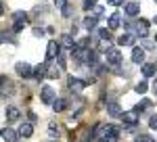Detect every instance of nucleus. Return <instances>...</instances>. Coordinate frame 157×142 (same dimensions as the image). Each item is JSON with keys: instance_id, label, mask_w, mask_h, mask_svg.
<instances>
[{"instance_id": "f257e3e1", "label": "nucleus", "mask_w": 157, "mask_h": 142, "mask_svg": "<svg viewBox=\"0 0 157 142\" xmlns=\"http://www.w3.org/2000/svg\"><path fill=\"white\" fill-rule=\"evenodd\" d=\"M27 13L23 11H17L13 13V32H21V29H25L27 27Z\"/></svg>"}, {"instance_id": "f03ea898", "label": "nucleus", "mask_w": 157, "mask_h": 142, "mask_svg": "<svg viewBox=\"0 0 157 142\" xmlns=\"http://www.w3.org/2000/svg\"><path fill=\"white\" fill-rule=\"evenodd\" d=\"M121 121H124V125H128V128H134L138 121H140V115H138V111H124L121 113Z\"/></svg>"}, {"instance_id": "7ed1b4c3", "label": "nucleus", "mask_w": 157, "mask_h": 142, "mask_svg": "<svg viewBox=\"0 0 157 142\" xmlns=\"http://www.w3.org/2000/svg\"><path fill=\"white\" fill-rule=\"evenodd\" d=\"M61 52V44L57 40H50L48 46H46V63H52V59H57Z\"/></svg>"}, {"instance_id": "20e7f679", "label": "nucleus", "mask_w": 157, "mask_h": 142, "mask_svg": "<svg viewBox=\"0 0 157 142\" xmlns=\"http://www.w3.org/2000/svg\"><path fill=\"white\" fill-rule=\"evenodd\" d=\"M15 71H17V75L23 77V80L34 77V67H32L29 63H17V65H15Z\"/></svg>"}, {"instance_id": "39448f33", "label": "nucleus", "mask_w": 157, "mask_h": 142, "mask_svg": "<svg viewBox=\"0 0 157 142\" xmlns=\"http://www.w3.org/2000/svg\"><path fill=\"white\" fill-rule=\"evenodd\" d=\"M55 98H57V92H55L50 86H44V88H42V92H40V100H42L44 105H52V103H55Z\"/></svg>"}, {"instance_id": "423d86ee", "label": "nucleus", "mask_w": 157, "mask_h": 142, "mask_svg": "<svg viewBox=\"0 0 157 142\" xmlns=\"http://www.w3.org/2000/svg\"><path fill=\"white\" fill-rule=\"evenodd\" d=\"M105 54H107V65L117 67V65L121 63V54H120V50H117V48H109Z\"/></svg>"}, {"instance_id": "0eeeda50", "label": "nucleus", "mask_w": 157, "mask_h": 142, "mask_svg": "<svg viewBox=\"0 0 157 142\" xmlns=\"http://www.w3.org/2000/svg\"><path fill=\"white\" fill-rule=\"evenodd\" d=\"M88 54H90V48H80V46L71 52V57L78 63H88Z\"/></svg>"}, {"instance_id": "6e6552de", "label": "nucleus", "mask_w": 157, "mask_h": 142, "mask_svg": "<svg viewBox=\"0 0 157 142\" xmlns=\"http://www.w3.org/2000/svg\"><path fill=\"white\" fill-rule=\"evenodd\" d=\"M67 84H69V90H71V92H82V90L86 88V82L80 80V77H75V75H71Z\"/></svg>"}, {"instance_id": "1a4fd4ad", "label": "nucleus", "mask_w": 157, "mask_h": 142, "mask_svg": "<svg viewBox=\"0 0 157 142\" xmlns=\"http://www.w3.org/2000/svg\"><path fill=\"white\" fill-rule=\"evenodd\" d=\"M61 48H67V50H69V52H73V50H75V48H78V44H75V40H73L71 36L69 34H65L63 36V38H61Z\"/></svg>"}, {"instance_id": "9d476101", "label": "nucleus", "mask_w": 157, "mask_h": 142, "mask_svg": "<svg viewBox=\"0 0 157 142\" xmlns=\"http://www.w3.org/2000/svg\"><path fill=\"white\" fill-rule=\"evenodd\" d=\"M132 63H136V65L145 63V50L140 46H132Z\"/></svg>"}, {"instance_id": "9b49d317", "label": "nucleus", "mask_w": 157, "mask_h": 142, "mask_svg": "<svg viewBox=\"0 0 157 142\" xmlns=\"http://www.w3.org/2000/svg\"><path fill=\"white\" fill-rule=\"evenodd\" d=\"M46 71H48V63H40V65L34 67V77H36L38 82L44 80V77H46Z\"/></svg>"}, {"instance_id": "f8f14e48", "label": "nucleus", "mask_w": 157, "mask_h": 142, "mask_svg": "<svg viewBox=\"0 0 157 142\" xmlns=\"http://www.w3.org/2000/svg\"><path fill=\"white\" fill-rule=\"evenodd\" d=\"M134 42H136V36L134 34H121L117 38V44L120 46H134Z\"/></svg>"}, {"instance_id": "ddd939ff", "label": "nucleus", "mask_w": 157, "mask_h": 142, "mask_svg": "<svg viewBox=\"0 0 157 142\" xmlns=\"http://www.w3.org/2000/svg\"><path fill=\"white\" fill-rule=\"evenodd\" d=\"M134 25H136V34L140 36V38H145V36L149 34V21H147V19H138Z\"/></svg>"}, {"instance_id": "4468645a", "label": "nucleus", "mask_w": 157, "mask_h": 142, "mask_svg": "<svg viewBox=\"0 0 157 142\" xmlns=\"http://www.w3.org/2000/svg\"><path fill=\"white\" fill-rule=\"evenodd\" d=\"M4 117L9 119V121H17V119L21 117V109H17V106H6Z\"/></svg>"}, {"instance_id": "2eb2a0df", "label": "nucleus", "mask_w": 157, "mask_h": 142, "mask_svg": "<svg viewBox=\"0 0 157 142\" xmlns=\"http://www.w3.org/2000/svg\"><path fill=\"white\" fill-rule=\"evenodd\" d=\"M124 11H126V15H130V17H136L138 11H140V4H138V2H126Z\"/></svg>"}, {"instance_id": "dca6fc26", "label": "nucleus", "mask_w": 157, "mask_h": 142, "mask_svg": "<svg viewBox=\"0 0 157 142\" xmlns=\"http://www.w3.org/2000/svg\"><path fill=\"white\" fill-rule=\"evenodd\" d=\"M0 136H2V140H6V142H17V132H13L11 128H4V130L0 132Z\"/></svg>"}, {"instance_id": "f3484780", "label": "nucleus", "mask_w": 157, "mask_h": 142, "mask_svg": "<svg viewBox=\"0 0 157 142\" xmlns=\"http://www.w3.org/2000/svg\"><path fill=\"white\" fill-rule=\"evenodd\" d=\"M107 113L111 115V117H121L124 111H121V106L117 105V103H109L107 105Z\"/></svg>"}, {"instance_id": "a211bd4d", "label": "nucleus", "mask_w": 157, "mask_h": 142, "mask_svg": "<svg viewBox=\"0 0 157 142\" xmlns=\"http://www.w3.org/2000/svg\"><path fill=\"white\" fill-rule=\"evenodd\" d=\"M157 71V65H153V63H143V75L145 77H153Z\"/></svg>"}, {"instance_id": "6ab92c4d", "label": "nucleus", "mask_w": 157, "mask_h": 142, "mask_svg": "<svg viewBox=\"0 0 157 142\" xmlns=\"http://www.w3.org/2000/svg\"><path fill=\"white\" fill-rule=\"evenodd\" d=\"M107 23H109V29H117V27L121 25V17H120V13H113V15L109 17Z\"/></svg>"}, {"instance_id": "aec40b11", "label": "nucleus", "mask_w": 157, "mask_h": 142, "mask_svg": "<svg viewBox=\"0 0 157 142\" xmlns=\"http://www.w3.org/2000/svg\"><path fill=\"white\" fill-rule=\"evenodd\" d=\"M65 109H67V100H65V98H55L52 111H55V113H61V111H65Z\"/></svg>"}, {"instance_id": "412c9836", "label": "nucleus", "mask_w": 157, "mask_h": 142, "mask_svg": "<svg viewBox=\"0 0 157 142\" xmlns=\"http://www.w3.org/2000/svg\"><path fill=\"white\" fill-rule=\"evenodd\" d=\"M34 134V125L32 123H23L21 128H19V136H23V138H29Z\"/></svg>"}, {"instance_id": "4be33fe9", "label": "nucleus", "mask_w": 157, "mask_h": 142, "mask_svg": "<svg viewBox=\"0 0 157 142\" xmlns=\"http://www.w3.org/2000/svg\"><path fill=\"white\" fill-rule=\"evenodd\" d=\"M97 23H98V21H97V17L92 15V17H86V19H84V23H82V25H84V27L88 29V32H92V29H97Z\"/></svg>"}, {"instance_id": "5701e85b", "label": "nucleus", "mask_w": 157, "mask_h": 142, "mask_svg": "<svg viewBox=\"0 0 157 142\" xmlns=\"http://www.w3.org/2000/svg\"><path fill=\"white\" fill-rule=\"evenodd\" d=\"M46 77H50V80H57V77H61V69H57L55 65H50V63H48V71H46Z\"/></svg>"}, {"instance_id": "b1692460", "label": "nucleus", "mask_w": 157, "mask_h": 142, "mask_svg": "<svg viewBox=\"0 0 157 142\" xmlns=\"http://www.w3.org/2000/svg\"><path fill=\"white\" fill-rule=\"evenodd\" d=\"M98 36H101V42H111V29H107V27L98 29Z\"/></svg>"}, {"instance_id": "393cba45", "label": "nucleus", "mask_w": 157, "mask_h": 142, "mask_svg": "<svg viewBox=\"0 0 157 142\" xmlns=\"http://www.w3.org/2000/svg\"><path fill=\"white\" fill-rule=\"evenodd\" d=\"M59 134H61L59 125H57V123H48V136H52V138H57Z\"/></svg>"}, {"instance_id": "a878e982", "label": "nucleus", "mask_w": 157, "mask_h": 142, "mask_svg": "<svg viewBox=\"0 0 157 142\" xmlns=\"http://www.w3.org/2000/svg\"><path fill=\"white\" fill-rule=\"evenodd\" d=\"M90 42H92V40H90V36H84V38L80 40V44H78V46H80V48H90Z\"/></svg>"}, {"instance_id": "bb28decb", "label": "nucleus", "mask_w": 157, "mask_h": 142, "mask_svg": "<svg viewBox=\"0 0 157 142\" xmlns=\"http://www.w3.org/2000/svg\"><path fill=\"white\" fill-rule=\"evenodd\" d=\"M147 88H149V86H147V82H138V84H136V92H138V94H145Z\"/></svg>"}, {"instance_id": "cd10ccee", "label": "nucleus", "mask_w": 157, "mask_h": 142, "mask_svg": "<svg viewBox=\"0 0 157 142\" xmlns=\"http://www.w3.org/2000/svg\"><path fill=\"white\" fill-rule=\"evenodd\" d=\"M97 2L98 0H84V9L86 11H92V9L97 6Z\"/></svg>"}, {"instance_id": "c85d7f7f", "label": "nucleus", "mask_w": 157, "mask_h": 142, "mask_svg": "<svg viewBox=\"0 0 157 142\" xmlns=\"http://www.w3.org/2000/svg\"><path fill=\"white\" fill-rule=\"evenodd\" d=\"M136 142H153V138L149 134H140V136H136Z\"/></svg>"}, {"instance_id": "c756f323", "label": "nucleus", "mask_w": 157, "mask_h": 142, "mask_svg": "<svg viewBox=\"0 0 157 142\" xmlns=\"http://www.w3.org/2000/svg\"><path fill=\"white\" fill-rule=\"evenodd\" d=\"M63 17H65V19H69V17H71V13H73V9H71V4H67V6H65V9H63Z\"/></svg>"}, {"instance_id": "7c9ffc66", "label": "nucleus", "mask_w": 157, "mask_h": 142, "mask_svg": "<svg viewBox=\"0 0 157 142\" xmlns=\"http://www.w3.org/2000/svg\"><path fill=\"white\" fill-rule=\"evenodd\" d=\"M55 6H57V9H61V11H63V9H65V6H67V0H55Z\"/></svg>"}, {"instance_id": "2f4dec72", "label": "nucleus", "mask_w": 157, "mask_h": 142, "mask_svg": "<svg viewBox=\"0 0 157 142\" xmlns=\"http://www.w3.org/2000/svg\"><path fill=\"white\" fill-rule=\"evenodd\" d=\"M149 125H151L153 130H157V115H151V119H149Z\"/></svg>"}, {"instance_id": "473e14b6", "label": "nucleus", "mask_w": 157, "mask_h": 142, "mask_svg": "<svg viewBox=\"0 0 157 142\" xmlns=\"http://www.w3.org/2000/svg\"><path fill=\"white\" fill-rule=\"evenodd\" d=\"M34 36H36V38H42V36H44V29H42V27H34Z\"/></svg>"}, {"instance_id": "72a5a7b5", "label": "nucleus", "mask_w": 157, "mask_h": 142, "mask_svg": "<svg viewBox=\"0 0 157 142\" xmlns=\"http://www.w3.org/2000/svg\"><path fill=\"white\" fill-rule=\"evenodd\" d=\"M111 6H120V4H126V0H107Z\"/></svg>"}, {"instance_id": "f704fd0d", "label": "nucleus", "mask_w": 157, "mask_h": 142, "mask_svg": "<svg viewBox=\"0 0 157 142\" xmlns=\"http://www.w3.org/2000/svg\"><path fill=\"white\" fill-rule=\"evenodd\" d=\"M27 117H29V121H32V123H34V121L38 119V115L34 113V111H29V113H27Z\"/></svg>"}, {"instance_id": "c9c22d12", "label": "nucleus", "mask_w": 157, "mask_h": 142, "mask_svg": "<svg viewBox=\"0 0 157 142\" xmlns=\"http://www.w3.org/2000/svg\"><path fill=\"white\" fill-rule=\"evenodd\" d=\"M153 90H155V92H157V77H155V80H153Z\"/></svg>"}, {"instance_id": "e433bc0d", "label": "nucleus", "mask_w": 157, "mask_h": 142, "mask_svg": "<svg viewBox=\"0 0 157 142\" xmlns=\"http://www.w3.org/2000/svg\"><path fill=\"white\" fill-rule=\"evenodd\" d=\"M4 15V6H2V2H0V17Z\"/></svg>"}, {"instance_id": "4c0bfd02", "label": "nucleus", "mask_w": 157, "mask_h": 142, "mask_svg": "<svg viewBox=\"0 0 157 142\" xmlns=\"http://www.w3.org/2000/svg\"><path fill=\"white\" fill-rule=\"evenodd\" d=\"M155 42H157V34H155Z\"/></svg>"}, {"instance_id": "58836bf2", "label": "nucleus", "mask_w": 157, "mask_h": 142, "mask_svg": "<svg viewBox=\"0 0 157 142\" xmlns=\"http://www.w3.org/2000/svg\"><path fill=\"white\" fill-rule=\"evenodd\" d=\"M153 2H157V0H153Z\"/></svg>"}, {"instance_id": "ea45409f", "label": "nucleus", "mask_w": 157, "mask_h": 142, "mask_svg": "<svg viewBox=\"0 0 157 142\" xmlns=\"http://www.w3.org/2000/svg\"><path fill=\"white\" fill-rule=\"evenodd\" d=\"M153 142H155V140H153Z\"/></svg>"}]
</instances>
